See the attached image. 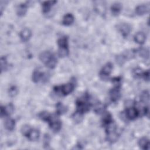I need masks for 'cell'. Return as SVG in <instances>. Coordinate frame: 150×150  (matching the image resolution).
<instances>
[{
  "label": "cell",
  "instance_id": "cell-22",
  "mask_svg": "<svg viewBox=\"0 0 150 150\" xmlns=\"http://www.w3.org/2000/svg\"><path fill=\"white\" fill-rule=\"evenodd\" d=\"M138 54L139 55L145 59H149V50L148 49L146 48H140L138 49Z\"/></svg>",
  "mask_w": 150,
  "mask_h": 150
},
{
  "label": "cell",
  "instance_id": "cell-3",
  "mask_svg": "<svg viewBox=\"0 0 150 150\" xmlns=\"http://www.w3.org/2000/svg\"><path fill=\"white\" fill-rule=\"evenodd\" d=\"M50 128L55 132H58L62 127V122L59 119H58L54 115H50L48 121Z\"/></svg>",
  "mask_w": 150,
  "mask_h": 150
},
{
  "label": "cell",
  "instance_id": "cell-11",
  "mask_svg": "<svg viewBox=\"0 0 150 150\" xmlns=\"http://www.w3.org/2000/svg\"><path fill=\"white\" fill-rule=\"evenodd\" d=\"M138 145L142 149L148 150L149 149V141L146 137L141 138L138 141Z\"/></svg>",
  "mask_w": 150,
  "mask_h": 150
},
{
  "label": "cell",
  "instance_id": "cell-15",
  "mask_svg": "<svg viewBox=\"0 0 150 150\" xmlns=\"http://www.w3.org/2000/svg\"><path fill=\"white\" fill-rule=\"evenodd\" d=\"M134 40L137 43L142 45L144 43L146 40V36L142 32H138L134 36Z\"/></svg>",
  "mask_w": 150,
  "mask_h": 150
},
{
  "label": "cell",
  "instance_id": "cell-9",
  "mask_svg": "<svg viewBox=\"0 0 150 150\" xmlns=\"http://www.w3.org/2000/svg\"><path fill=\"white\" fill-rule=\"evenodd\" d=\"M120 87H115L114 88H112L110 92V98L113 102H116L120 97Z\"/></svg>",
  "mask_w": 150,
  "mask_h": 150
},
{
  "label": "cell",
  "instance_id": "cell-2",
  "mask_svg": "<svg viewBox=\"0 0 150 150\" xmlns=\"http://www.w3.org/2000/svg\"><path fill=\"white\" fill-rule=\"evenodd\" d=\"M74 84L72 83H69L61 86L55 87L54 88V90L57 93L61 94L63 96H66L71 93L74 90Z\"/></svg>",
  "mask_w": 150,
  "mask_h": 150
},
{
  "label": "cell",
  "instance_id": "cell-16",
  "mask_svg": "<svg viewBox=\"0 0 150 150\" xmlns=\"http://www.w3.org/2000/svg\"><path fill=\"white\" fill-rule=\"evenodd\" d=\"M95 4V9L96 11L101 15H104L105 12V6L103 2L98 1Z\"/></svg>",
  "mask_w": 150,
  "mask_h": 150
},
{
  "label": "cell",
  "instance_id": "cell-34",
  "mask_svg": "<svg viewBox=\"0 0 150 150\" xmlns=\"http://www.w3.org/2000/svg\"><path fill=\"white\" fill-rule=\"evenodd\" d=\"M18 93V90H17V88L15 87V86H12L10 88L9 90V95L11 96V97H13L15 96Z\"/></svg>",
  "mask_w": 150,
  "mask_h": 150
},
{
  "label": "cell",
  "instance_id": "cell-18",
  "mask_svg": "<svg viewBox=\"0 0 150 150\" xmlns=\"http://www.w3.org/2000/svg\"><path fill=\"white\" fill-rule=\"evenodd\" d=\"M59 49H68V39L66 36H63L57 41Z\"/></svg>",
  "mask_w": 150,
  "mask_h": 150
},
{
  "label": "cell",
  "instance_id": "cell-25",
  "mask_svg": "<svg viewBox=\"0 0 150 150\" xmlns=\"http://www.w3.org/2000/svg\"><path fill=\"white\" fill-rule=\"evenodd\" d=\"M107 137L108 141L111 142V143H112L117 141V139L118 138V134L116 132V131H114V132H112L107 134Z\"/></svg>",
  "mask_w": 150,
  "mask_h": 150
},
{
  "label": "cell",
  "instance_id": "cell-35",
  "mask_svg": "<svg viewBox=\"0 0 150 150\" xmlns=\"http://www.w3.org/2000/svg\"><path fill=\"white\" fill-rule=\"evenodd\" d=\"M142 77L145 79V80L149 81V71L147 70V71L144 72Z\"/></svg>",
  "mask_w": 150,
  "mask_h": 150
},
{
  "label": "cell",
  "instance_id": "cell-27",
  "mask_svg": "<svg viewBox=\"0 0 150 150\" xmlns=\"http://www.w3.org/2000/svg\"><path fill=\"white\" fill-rule=\"evenodd\" d=\"M50 114L47 112V111H43V112H41L39 114V117L43 120V121H48L50 117Z\"/></svg>",
  "mask_w": 150,
  "mask_h": 150
},
{
  "label": "cell",
  "instance_id": "cell-31",
  "mask_svg": "<svg viewBox=\"0 0 150 150\" xmlns=\"http://www.w3.org/2000/svg\"><path fill=\"white\" fill-rule=\"evenodd\" d=\"M94 111L95 112L97 113L102 112L104 111V106L101 103H97L94 107Z\"/></svg>",
  "mask_w": 150,
  "mask_h": 150
},
{
  "label": "cell",
  "instance_id": "cell-6",
  "mask_svg": "<svg viewBox=\"0 0 150 150\" xmlns=\"http://www.w3.org/2000/svg\"><path fill=\"white\" fill-rule=\"evenodd\" d=\"M54 54L49 51H45L42 52L39 55V59L45 64V65L49 63L51 59L54 57Z\"/></svg>",
  "mask_w": 150,
  "mask_h": 150
},
{
  "label": "cell",
  "instance_id": "cell-28",
  "mask_svg": "<svg viewBox=\"0 0 150 150\" xmlns=\"http://www.w3.org/2000/svg\"><path fill=\"white\" fill-rule=\"evenodd\" d=\"M1 72L5 70L7 67V61L5 57H1Z\"/></svg>",
  "mask_w": 150,
  "mask_h": 150
},
{
  "label": "cell",
  "instance_id": "cell-30",
  "mask_svg": "<svg viewBox=\"0 0 150 150\" xmlns=\"http://www.w3.org/2000/svg\"><path fill=\"white\" fill-rule=\"evenodd\" d=\"M69 54L68 49H59V55L60 57H66Z\"/></svg>",
  "mask_w": 150,
  "mask_h": 150
},
{
  "label": "cell",
  "instance_id": "cell-23",
  "mask_svg": "<svg viewBox=\"0 0 150 150\" xmlns=\"http://www.w3.org/2000/svg\"><path fill=\"white\" fill-rule=\"evenodd\" d=\"M15 121L11 118H9L6 120L5 123V128L9 131H12L15 127Z\"/></svg>",
  "mask_w": 150,
  "mask_h": 150
},
{
  "label": "cell",
  "instance_id": "cell-32",
  "mask_svg": "<svg viewBox=\"0 0 150 150\" xmlns=\"http://www.w3.org/2000/svg\"><path fill=\"white\" fill-rule=\"evenodd\" d=\"M143 71L140 68H137L134 70V74L137 77H140L142 76L143 74Z\"/></svg>",
  "mask_w": 150,
  "mask_h": 150
},
{
  "label": "cell",
  "instance_id": "cell-8",
  "mask_svg": "<svg viewBox=\"0 0 150 150\" xmlns=\"http://www.w3.org/2000/svg\"><path fill=\"white\" fill-rule=\"evenodd\" d=\"M13 110H14V108L12 104H9L5 107L1 106V117L2 118L3 117L11 114L13 112Z\"/></svg>",
  "mask_w": 150,
  "mask_h": 150
},
{
  "label": "cell",
  "instance_id": "cell-10",
  "mask_svg": "<svg viewBox=\"0 0 150 150\" xmlns=\"http://www.w3.org/2000/svg\"><path fill=\"white\" fill-rule=\"evenodd\" d=\"M31 35L32 32L28 28L23 29L20 33V37L23 42H27L30 39Z\"/></svg>",
  "mask_w": 150,
  "mask_h": 150
},
{
  "label": "cell",
  "instance_id": "cell-13",
  "mask_svg": "<svg viewBox=\"0 0 150 150\" xmlns=\"http://www.w3.org/2000/svg\"><path fill=\"white\" fill-rule=\"evenodd\" d=\"M149 11V7L146 5H140L135 8V12L138 15H143Z\"/></svg>",
  "mask_w": 150,
  "mask_h": 150
},
{
  "label": "cell",
  "instance_id": "cell-14",
  "mask_svg": "<svg viewBox=\"0 0 150 150\" xmlns=\"http://www.w3.org/2000/svg\"><path fill=\"white\" fill-rule=\"evenodd\" d=\"M26 137L30 141H36L39 137V131L36 129H31Z\"/></svg>",
  "mask_w": 150,
  "mask_h": 150
},
{
  "label": "cell",
  "instance_id": "cell-24",
  "mask_svg": "<svg viewBox=\"0 0 150 150\" xmlns=\"http://www.w3.org/2000/svg\"><path fill=\"white\" fill-rule=\"evenodd\" d=\"M56 109H57V114L59 115H61L66 112L67 110V108L60 103H59L56 105Z\"/></svg>",
  "mask_w": 150,
  "mask_h": 150
},
{
  "label": "cell",
  "instance_id": "cell-4",
  "mask_svg": "<svg viewBox=\"0 0 150 150\" xmlns=\"http://www.w3.org/2000/svg\"><path fill=\"white\" fill-rule=\"evenodd\" d=\"M112 70V64L111 63H107L101 69L100 75L102 79H105L107 77L110 73H111Z\"/></svg>",
  "mask_w": 150,
  "mask_h": 150
},
{
  "label": "cell",
  "instance_id": "cell-20",
  "mask_svg": "<svg viewBox=\"0 0 150 150\" xmlns=\"http://www.w3.org/2000/svg\"><path fill=\"white\" fill-rule=\"evenodd\" d=\"M57 2L56 1H45L43 2L42 4V9L43 12L44 13H47L52 5H53L54 4H56Z\"/></svg>",
  "mask_w": 150,
  "mask_h": 150
},
{
  "label": "cell",
  "instance_id": "cell-17",
  "mask_svg": "<svg viewBox=\"0 0 150 150\" xmlns=\"http://www.w3.org/2000/svg\"><path fill=\"white\" fill-rule=\"evenodd\" d=\"M74 22V16L71 13L66 14L63 19V24L66 26H69Z\"/></svg>",
  "mask_w": 150,
  "mask_h": 150
},
{
  "label": "cell",
  "instance_id": "cell-19",
  "mask_svg": "<svg viewBox=\"0 0 150 150\" xmlns=\"http://www.w3.org/2000/svg\"><path fill=\"white\" fill-rule=\"evenodd\" d=\"M27 5H26L25 4H21L19 5L16 9V12L18 15H19V16H22L25 15L27 11Z\"/></svg>",
  "mask_w": 150,
  "mask_h": 150
},
{
  "label": "cell",
  "instance_id": "cell-1",
  "mask_svg": "<svg viewBox=\"0 0 150 150\" xmlns=\"http://www.w3.org/2000/svg\"><path fill=\"white\" fill-rule=\"evenodd\" d=\"M91 104L89 102V96L86 94L84 96L79 98L76 101V112L82 114L87 112L90 108Z\"/></svg>",
  "mask_w": 150,
  "mask_h": 150
},
{
  "label": "cell",
  "instance_id": "cell-21",
  "mask_svg": "<svg viewBox=\"0 0 150 150\" xmlns=\"http://www.w3.org/2000/svg\"><path fill=\"white\" fill-rule=\"evenodd\" d=\"M122 8L121 4L120 3H115L111 6V12L114 15H117L120 13Z\"/></svg>",
  "mask_w": 150,
  "mask_h": 150
},
{
  "label": "cell",
  "instance_id": "cell-7",
  "mask_svg": "<svg viewBox=\"0 0 150 150\" xmlns=\"http://www.w3.org/2000/svg\"><path fill=\"white\" fill-rule=\"evenodd\" d=\"M139 114V112L135 107H129L126 110V116L131 120H135Z\"/></svg>",
  "mask_w": 150,
  "mask_h": 150
},
{
  "label": "cell",
  "instance_id": "cell-33",
  "mask_svg": "<svg viewBox=\"0 0 150 150\" xmlns=\"http://www.w3.org/2000/svg\"><path fill=\"white\" fill-rule=\"evenodd\" d=\"M50 136L48 134H45L43 138V144L45 146H49L50 143Z\"/></svg>",
  "mask_w": 150,
  "mask_h": 150
},
{
  "label": "cell",
  "instance_id": "cell-29",
  "mask_svg": "<svg viewBox=\"0 0 150 150\" xmlns=\"http://www.w3.org/2000/svg\"><path fill=\"white\" fill-rule=\"evenodd\" d=\"M31 129L32 128H30V127L29 125H25L21 128V132L22 133V134L23 135H25V137H27V135H28V134L30 132V131L31 130Z\"/></svg>",
  "mask_w": 150,
  "mask_h": 150
},
{
  "label": "cell",
  "instance_id": "cell-5",
  "mask_svg": "<svg viewBox=\"0 0 150 150\" xmlns=\"http://www.w3.org/2000/svg\"><path fill=\"white\" fill-rule=\"evenodd\" d=\"M118 29L124 37H127L131 30V26L128 23H126L120 24L118 26Z\"/></svg>",
  "mask_w": 150,
  "mask_h": 150
},
{
  "label": "cell",
  "instance_id": "cell-26",
  "mask_svg": "<svg viewBox=\"0 0 150 150\" xmlns=\"http://www.w3.org/2000/svg\"><path fill=\"white\" fill-rule=\"evenodd\" d=\"M141 100L144 103H148L149 100V94L148 91H144L141 94Z\"/></svg>",
  "mask_w": 150,
  "mask_h": 150
},
{
  "label": "cell",
  "instance_id": "cell-12",
  "mask_svg": "<svg viewBox=\"0 0 150 150\" xmlns=\"http://www.w3.org/2000/svg\"><path fill=\"white\" fill-rule=\"evenodd\" d=\"M45 76L43 73L40 72L39 70H35L32 76V80L35 83H38L40 80L45 79Z\"/></svg>",
  "mask_w": 150,
  "mask_h": 150
}]
</instances>
